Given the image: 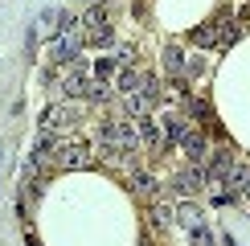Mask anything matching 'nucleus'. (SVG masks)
I'll return each mask as SVG.
<instances>
[{"label": "nucleus", "mask_w": 250, "mask_h": 246, "mask_svg": "<svg viewBox=\"0 0 250 246\" xmlns=\"http://www.w3.org/2000/svg\"><path fill=\"white\" fill-rule=\"evenodd\" d=\"M62 123H70V111L66 107H49L45 115H41V127H49V131H58Z\"/></svg>", "instance_id": "ddd939ff"}, {"label": "nucleus", "mask_w": 250, "mask_h": 246, "mask_svg": "<svg viewBox=\"0 0 250 246\" xmlns=\"http://www.w3.org/2000/svg\"><path fill=\"white\" fill-rule=\"evenodd\" d=\"M90 74H82V70H70L66 74V82H62V90H66V95H74V99H86L90 95Z\"/></svg>", "instance_id": "20e7f679"}, {"label": "nucleus", "mask_w": 250, "mask_h": 246, "mask_svg": "<svg viewBox=\"0 0 250 246\" xmlns=\"http://www.w3.org/2000/svg\"><path fill=\"white\" fill-rule=\"evenodd\" d=\"M140 136L148 140V144H152L156 152H164V148H168V144H172V140H168V131H164L160 123H152V119H144V123H140Z\"/></svg>", "instance_id": "39448f33"}, {"label": "nucleus", "mask_w": 250, "mask_h": 246, "mask_svg": "<svg viewBox=\"0 0 250 246\" xmlns=\"http://www.w3.org/2000/svg\"><path fill=\"white\" fill-rule=\"evenodd\" d=\"M95 4H103V0H95Z\"/></svg>", "instance_id": "5701e85b"}, {"label": "nucleus", "mask_w": 250, "mask_h": 246, "mask_svg": "<svg viewBox=\"0 0 250 246\" xmlns=\"http://www.w3.org/2000/svg\"><path fill=\"white\" fill-rule=\"evenodd\" d=\"M176 144L185 148V156H189V160L197 164V168H205V160H209V156H205V136H201L197 127H189V131H185V136L176 140Z\"/></svg>", "instance_id": "7ed1b4c3"}, {"label": "nucleus", "mask_w": 250, "mask_h": 246, "mask_svg": "<svg viewBox=\"0 0 250 246\" xmlns=\"http://www.w3.org/2000/svg\"><path fill=\"white\" fill-rule=\"evenodd\" d=\"M189 234H193V246H213V238H209L205 226H197V230H189Z\"/></svg>", "instance_id": "412c9836"}, {"label": "nucleus", "mask_w": 250, "mask_h": 246, "mask_svg": "<svg viewBox=\"0 0 250 246\" xmlns=\"http://www.w3.org/2000/svg\"><path fill=\"white\" fill-rule=\"evenodd\" d=\"M185 107H189V115H201V119H209V102H205V99H193V95H185Z\"/></svg>", "instance_id": "f3484780"}, {"label": "nucleus", "mask_w": 250, "mask_h": 246, "mask_svg": "<svg viewBox=\"0 0 250 246\" xmlns=\"http://www.w3.org/2000/svg\"><path fill=\"white\" fill-rule=\"evenodd\" d=\"M193 45L217 49V20H213V25H197V29H193Z\"/></svg>", "instance_id": "6e6552de"}, {"label": "nucleus", "mask_w": 250, "mask_h": 246, "mask_svg": "<svg viewBox=\"0 0 250 246\" xmlns=\"http://www.w3.org/2000/svg\"><path fill=\"white\" fill-rule=\"evenodd\" d=\"M242 193H246V197H250V172H246V177H242Z\"/></svg>", "instance_id": "4be33fe9"}, {"label": "nucleus", "mask_w": 250, "mask_h": 246, "mask_svg": "<svg viewBox=\"0 0 250 246\" xmlns=\"http://www.w3.org/2000/svg\"><path fill=\"white\" fill-rule=\"evenodd\" d=\"M176 218H181V226H189V230L205 226V222H201V213H197V205H181V209H176Z\"/></svg>", "instance_id": "2eb2a0df"}, {"label": "nucleus", "mask_w": 250, "mask_h": 246, "mask_svg": "<svg viewBox=\"0 0 250 246\" xmlns=\"http://www.w3.org/2000/svg\"><path fill=\"white\" fill-rule=\"evenodd\" d=\"M172 213H176L172 205H156V209H152V222H156V226H168V222H172Z\"/></svg>", "instance_id": "6ab92c4d"}, {"label": "nucleus", "mask_w": 250, "mask_h": 246, "mask_svg": "<svg viewBox=\"0 0 250 246\" xmlns=\"http://www.w3.org/2000/svg\"><path fill=\"white\" fill-rule=\"evenodd\" d=\"M140 78H144V74H135V70H123V74H119V90H123V95H131V90L140 86Z\"/></svg>", "instance_id": "a211bd4d"}, {"label": "nucleus", "mask_w": 250, "mask_h": 246, "mask_svg": "<svg viewBox=\"0 0 250 246\" xmlns=\"http://www.w3.org/2000/svg\"><path fill=\"white\" fill-rule=\"evenodd\" d=\"M99 140L111 144V148L131 152V148H135V127H131V123H123V119H107V123L99 127Z\"/></svg>", "instance_id": "f257e3e1"}, {"label": "nucleus", "mask_w": 250, "mask_h": 246, "mask_svg": "<svg viewBox=\"0 0 250 246\" xmlns=\"http://www.w3.org/2000/svg\"><path fill=\"white\" fill-rule=\"evenodd\" d=\"M86 41H90V45H111V29H107V25L86 29Z\"/></svg>", "instance_id": "dca6fc26"}, {"label": "nucleus", "mask_w": 250, "mask_h": 246, "mask_svg": "<svg viewBox=\"0 0 250 246\" xmlns=\"http://www.w3.org/2000/svg\"><path fill=\"white\" fill-rule=\"evenodd\" d=\"M54 160H58V168H95V152L86 144H62Z\"/></svg>", "instance_id": "f03ea898"}, {"label": "nucleus", "mask_w": 250, "mask_h": 246, "mask_svg": "<svg viewBox=\"0 0 250 246\" xmlns=\"http://www.w3.org/2000/svg\"><path fill=\"white\" fill-rule=\"evenodd\" d=\"M131 189L148 197V193H156V177H152V172H131Z\"/></svg>", "instance_id": "4468645a"}, {"label": "nucleus", "mask_w": 250, "mask_h": 246, "mask_svg": "<svg viewBox=\"0 0 250 246\" xmlns=\"http://www.w3.org/2000/svg\"><path fill=\"white\" fill-rule=\"evenodd\" d=\"M135 95H144V99H148L152 107H156V99H160V78L144 74V78H140V86H135Z\"/></svg>", "instance_id": "f8f14e48"}, {"label": "nucleus", "mask_w": 250, "mask_h": 246, "mask_svg": "<svg viewBox=\"0 0 250 246\" xmlns=\"http://www.w3.org/2000/svg\"><path fill=\"white\" fill-rule=\"evenodd\" d=\"M54 62H78V37H58L54 41Z\"/></svg>", "instance_id": "0eeeda50"}, {"label": "nucleus", "mask_w": 250, "mask_h": 246, "mask_svg": "<svg viewBox=\"0 0 250 246\" xmlns=\"http://www.w3.org/2000/svg\"><path fill=\"white\" fill-rule=\"evenodd\" d=\"M164 70H168V74H176V78H181L185 70H189V62H185V54H181L176 45H168V49H164Z\"/></svg>", "instance_id": "9d476101"}, {"label": "nucleus", "mask_w": 250, "mask_h": 246, "mask_svg": "<svg viewBox=\"0 0 250 246\" xmlns=\"http://www.w3.org/2000/svg\"><path fill=\"white\" fill-rule=\"evenodd\" d=\"M172 184H176V193H185V197H189V193H197V189L205 184V172L193 164V168H185V172H181V177H176Z\"/></svg>", "instance_id": "423d86ee"}, {"label": "nucleus", "mask_w": 250, "mask_h": 246, "mask_svg": "<svg viewBox=\"0 0 250 246\" xmlns=\"http://www.w3.org/2000/svg\"><path fill=\"white\" fill-rule=\"evenodd\" d=\"M82 25H86V29H95V25H107V13H103V4H95V8H90Z\"/></svg>", "instance_id": "aec40b11"}, {"label": "nucleus", "mask_w": 250, "mask_h": 246, "mask_svg": "<svg viewBox=\"0 0 250 246\" xmlns=\"http://www.w3.org/2000/svg\"><path fill=\"white\" fill-rule=\"evenodd\" d=\"M123 111H127V115H148L152 102L144 99V95H135V90H131V95H123Z\"/></svg>", "instance_id": "9b49d317"}, {"label": "nucleus", "mask_w": 250, "mask_h": 246, "mask_svg": "<svg viewBox=\"0 0 250 246\" xmlns=\"http://www.w3.org/2000/svg\"><path fill=\"white\" fill-rule=\"evenodd\" d=\"M238 33H242V25H234V20H217V49H230Z\"/></svg>", "instance_id": "1a4fd4ad"}]
</instances>
